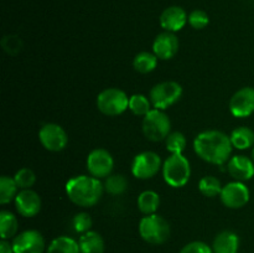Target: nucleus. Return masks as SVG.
Listing matches in <instances>:
<instances>
[{"instance_id": "nucleus-5", "label": "nucleus", "mask_w": 254, "mask_h": 253, "mask_svg": "<svg viewBox=\"0 0 254 253\" xmlns=\"http://www.w3.org/2000/svg\"><path fill=\"white\" fill-rule=\"evenodd\" d=\"M141 130L146 139L151 141L165 140L171 130L170 118L160 109H151L145 117H143Z\"/></svg>"}, {"instance_id": "nucleus-25", "label": "nucleus", "mask_w": 254, "mask_h": 253, "mask_svg": "<svg viewBox=\"0 0 254 253\" xmlns=\"http://www.w3.org/2000/svg\"><path fill=\"white\" fill-rule=\"evenodd\" d=\"M17 184L15 183L14 178H10L7 175H2L0 178V203L6 205L15 200L17 192Z\"/></svg>"}, {"instance_id": "nucleus-32", "label": "nucleus", "mask_w": 254, "mask_h": 253, "mask_svg": "<svg viewBox=\"0 0 254 253\" xmlns=\"http://www.w3.org/2000/svg\"><path fill=\"white\" fill-rule=\"evenodd\" d=\"M208 22H210V17H208L207 12L203 10H193L189 15V24L196 30L205 29Z\"/></svg>"}, {"instance_id": "nucleus-31", "label": "nucleus", "mask_w": 254, "mask_h": 253, "mask_svg": "<svg viewBox=\"0 0 254 253\" xmlns=\"http://www.w3.org/2000/svg\"><path fill=\"white\" fill-rule=\"evenodd\" d=\"M92 225H93V221H92V217L89 216V213L87 212H79L77 215H74V217L72 218L73 230L77 233H81V235L91 231Z\"/></svg>"}, {"instance_id": "nucleus-4", "label": "nucleus", "mask_w": 254, "mask_h": 253, "mask_svg": "<svg viewBox=\"0 0 254 253\" xmlns=\"http://www.w3.org/2000/svg\"><path fill=\"white\" fill-rule=\"evenodd\" d=\"M139 235L150 245H163L170 237V225L158 213L144 216L139 222Z\"/></svg>"}, {"instance_id": "nucleus-9", "label": "nucleus", "mask_w": 254, "mask_h": 253, "mask_svg": "<svg viewBox=\"0 0 254 253\" xmlns=\"http://www.w3.org/2000/svg\"><path fill=\"white\" fill-rule=\"evenodd\" d=\"M86 165L89 175L101 180V179H107L112 174L114 168V159L108 150L98 148L88 154Z\"/></svg>"}, {"instance_id": "nucleus-28", "label": "nucleus", "mask_w": 254, "mask_h": 253, "mask_svg": "<svg viewBox=\"0 0 254 253\" xmlns=\"http://www.w3.org/2000/svg\"><path fill=\"white\" fill-rule=\"evenodd\" d=\"M223 186L221 185V181L216 176L206 175L198 183V190L206 197H216L220 195Z\"/></svg>"}, {"instance_id": "nucleus-15", "label": "nucleus", "mask_w": 254, "mask_h": 253, "mask_svg": "<svg viewBox=\"0 0 254 253\" xmlns=\"http://www.w3.org/2000/svg\"><path fill=\"white\" fill-rule=\"evenodd\" d=\"M180 42L174 32L164 31L155 37L153 42V52L159 60H171L178 54Z\"/></svg>"}, {"instance_id": "nucleus-1", "label": "nucleus", "mask_w": 254, "mask_h": 253, "mask_svg": "<svg viewBox=\"0 0 254 253\" xmlns=\"http://www.w3.org/2000/svg\"><path fill=\"white\" fill-rule=\"evenodd\" d=\"M231 138L221 130H205L193 140V150L206 163L223 165L231 159Z\"/></svg>"}, {"instance_id": "nucleus-16", "label": "nucleus", "mask_w": 254, "mask_h": 253, "mask_svg": "<svg viewBox=\"0 0 254 253\" xmlns=\"http://www.w3.org/2000/svg\"><path fill=\"white\" fill-rule=\"evenodd\" d=\"M188 21L189 16L185 10L176 5L166 7L160 15V26L165 31L174 32V34L183 30Z\"/></svg>"}, {"instance_id": "nucleus-26", "label": "nucleus", "mask_w": 254, "mask_h": 253, "mask_svg": "<svg viewBox=\"0 0 254 253\" xmlns=\"http://www.w3.org/2000/svg\"><path fill=\"white\" fill-rule=\"evenodd\" d=\"M151 107H153V104H151L150 98H148L144 94L135 93L129 97V109L134 116L145 117L153 109Z\"/></svg>"}, {"instance_id": "nucleus-35", "label": "nucleus", "mask_w": 254, "mask_h": 253, "mask_svg": "<svg viewBox=\"0 0 254 253\" xmlns=\"http://www.w3.org/2000/svg\"><path fill=\"white\" fill-rule=\"evenodd\" d=\"M252 160L254 161V146H253V150H252Z\"/></svg>"}, {"instance_id": "nucleus-13", "label": "nucleus", "mask_w": 254, "mask_h": 253, "mask_svg": "<svg viewBox=\"0 0 254 253\" xmlns=\"http://www.w3.org/2000/svg\"><path fill=\"white\" fill-rule=\"evenodd\" d=\"M230 111L237 118L250 117L254 112V88L243 87L230 99Z\"/></svg>"}, {"instance_id": "nucleus-29", "label": "nucleus", "mask_w": 254, "mask_h": 253, "mask_svg": "<svg viewBox=\"0 0 254 253\" xmlns=\"http://www.w3.org/2000/svg\"><path fill=\"white\" fill-rule=\"evenodd\" d=\"M165 141L166 150L170 154H183V151L186 149V145H188L186 136L183 133H180V131L170 133L168 138L165 139Z\"/></svg>"}, {"instance_id": "nucleus-23", "label": "nucleus", "mask_w": 254, "mask_h": 253, "mask_svg": "<svg viewBox=\"0 0 254 253\" xmlns=\"http://www.w3.org/2000/svg\"><path fill=\"white\" fill-rule=\"evenodd\" d=\"M19 230V222L16 216L12 212L2 210L0 212V235L1 240H10L17 235Z\"/></svg>"}, {"instance_id": "nucleus-14", "label": "nucleus", "mask_w": 254, "mask_h": 253, "mask_svg": "<svg viewBox=\"0 0 254 253\" xmlns=\"http://www.w3.org/2000/svg\"><path fill=\"white\" fill-rule=\"evenodd\" d=\"M14 201L16 211L22 217H35L41 211V197L31 189L20 190Z\"/></svg>"}, {"instance_id": "nucleus-33", "label": "nucleus", "mask_w": 254, "mask_h": 253, "mask_svg": "<svg viewBox=\"0 0 254 253\" xmlns=\"http://www.w3.org/2000/svg\"><path fill=\"white\" fill-rule=\"evenodd\" d=\"M180 253H213V250L202 241H192L184 246Z\"/></svg>"}, {"instance_id": "nucleus-7", "label": "nucleus", "mask_w": 254, "mask_h": 253, "mask_svg": "<svg viewBox=\"0 0 254 253\" xmlns=\"http://www.w3.org/2000/svg\"><path fill=\"white\" fill-rule=\"evenodd\" d=\"M183 96V87L175 81H164L156 83L150 89L149 98L155 109L165 111L169 107L174 106Z\"/></svg>"}, {"instance_id": "nucleus-20", "label": "nucleus", "mask_w": 254, "mask_h": 253, "mask_svg": "<svg viewBox=\"0 0 254 253\" xmlns=\"http://www.w3.org/2000/svg\"><path fill=\"white\" fill-rule=\"evenodd\" d=\"M136 205H138L139 211L144 216L153 215V213H156L159 206H160V196L155 191L145 190L139 195Z\"/></svg>"}, {"instance_id": "nucleus-27", "label": "nucleus", "mask_w": 254, "mask_h": 253, "mask_svg": "<svg viewBox=\"0 0 254 253\" xmlns=\"http://www.w3.org/2000/svg\"><path fill=\"white\" fill-rule=\"evenodd\" d=\"M104 191L111 195H122L128 188V180L122 174H111L104 181Z\"/></svg>"}, {"instance_id": "nucleus-18", "label": "nucleus", "mask_w": 254, "mask_h": 253, "mask_svg": "<svg viewBox=\"0 0 254 253\" xmlns=\"http://www.w3.org/2000/svg\"><path fill=\"white\" fill-rule=\"evenodd\" d=\"M212 250L213 253H238L240 237L233 231H222L213 240Z\"/></svg>"}, {"instance_id": "nucleus-8", "label": "nucleus", "mask_w": 254, "mask_h": 253, "mask_svg": "<svg viewBox=\"0 0 254 253\" xmlns=\"http://www.w3.org/2000/svg\"><path fill=\"white\" fill-rule=\"evenodd\" d=\"M161 169V159L155 151H141L134 156L131 163V174L140 180L154 178Z\"/></svg>"}, {"instance_id": "nucleus-10", "label": "nucleus", "mask_w": 254, "mask_h": 253, "mask_svg": "<svg viewBox=\"0 0 254 253\" xmlns=\"http://www.w3.org/2000/svg\"><path fill=\"white\" fill-rule=\"evenodd\" d=\"M39 139L46 150L54 153L64 150L68 144V135L66 130L56 123L44 124L39 131Z\"/></svg>"}, {"instance_id": "nucleus-6", "label": "nucleus", "mask_w": 254, "mask_h": 253, "mask_svg": "<svg viewBox=\"0 0 254 253\" xmlns=\"http://www.w3.org/2000/svg\"><path fill=\"white\" fill-rule=\"evenodd\" d=\"M97 108L104 116H121L129 108V97L119 88H107L97 96Z\"/></svg>"}, {"instance_id": "nucleus-2", "label": "nucleus", "mask_w": 254, "mask_h": 253, "mask_svg": "<svg viewBox=\"0 0 254 253\" xmlns=\"http://www.w3.org/2000/svg\"><path fill=\"white\" fill-rule=\"evenodd\" d=\"M104 185L92 175L73 176L66 183V193L69 201L81 207H92L101 200Z\"/></svg>"}, {"instance_id": "nucleus-30", "label": "nucleus", "mask_w": 254, "mask_h": 253, "mask_svg": "<svg viewBox=\"0 0 254 253\" xmlns=\"http://www.w3.org/2000/svg\"><path fill=\"white\" fill-rule=\"evenodd\" d=\"M14 180L20 190H25V189H31L34 186V184L36 183V175L31 169L22 168L16 171V174L14 175Z\"/></svg>"}, {"instance_id": "nucleus-24", "label": "nucleus", "mask_w": 254, "mask_h": 253, "mask_svg": "<svg viewBox=\"0 0 254 253\" xmlns=\"http://www.w3.org/2000/svg\"><path fill=\"white\" fill-rule=\"evenodd\" d=\"M158 57L154 52L143 51L139 52L133 60V67L136 72L141 74H146L153 72L158 66Z\"/></svg>"}, {"instance_id": "nucleus-17", "label": "nucleus", "mask_w": 254, "mask_h": 253, "mask_svg": "<svg viewBox=\"0 0 254 253\" xmlns=\"http://www.w3.org/2000/svg\"><path fill=\"white\" fill-rule=\"evenodd\" d=\"M227 171L236 181L245 183L254 176V161L246 155H235L228 160Z\"/></svg>"}, {"instance_id": "nucleus-22", "label": "nucleus", "mask_w": 254, "mask_h": 253, "mask_svg": "<svg viewBox=\"0 0 254 253\" xmlns=\"http://www.w3.org/2000/svg\"><path fill=\"white\" fill-rule=\"evenodd\" d=\"M231 143L238 150H246L254 146V131L248 126H238L231 133Z\"/></svg>"}, {"instance_id": "nucleus-34", "label": "nucleus", "mask_w": 254, "mask_h": 253, "mask_svg": "<svg viewBox=\"0 0 254 253\" xmlns=\"http://www.w3.org/2000/svg\"><path fill=\"white\" fill-rule=\"evenodd\" d=\"M0 253H14L12 243L9 240H1V242H0Z\"/></svg>"}, {"instance_id": "nucleus-12", "label": "nucleus", "mask_w": 254, "mask_h": 253, "mask_svg": "<svg viewBox=\"0 0 254 253\" xmlns=\"http://www.w3.org/2000/svg\"><path fill=\"white\" fill-rule=\"evenodd\" d=\"M220 197L226 207L236 210V208H241L247 205L251 198V192L245 183L235 180L223 186Z\"/></svg>"}, {"instance_id": "nucleus-3", "label": "nucleus", "mask_w": 254, "mask_h": 253, "mask_svg": "<svg viewBox=\"0 0 254 253\" xmlns=\"http://www.w3.org/2000/svg\"><path fill=\"white\" fill-rule=\"evenodd\" d=\"M163 178L171 188H183L191 178L190 161L183 154H171L163 164Z\"/></svg>"}, {"instance_id": "nucleus-19", "label": "nucleus", "mask_w": 254, "mask_h": 253, "mask_svg": "<svg viewBox=\"0 0 254 253\" xmlns=\"http://www.w3.org/2000/svg\"><path fill=\"white\" fill-rule=\"evenodd\" d=\"M79 250L81 253H104V240L96 231H88L79 237Z\"/></svg>"}, {"instance_id": "nucleus-21", "label": "nucleus", "mask_w": 254, "mask_h": 253, "mask_svg": "<svg viewBox=\"0 0 254 253\" xmlns=\"http://www.w3.org/2000/svg\"><path fill=\"white\" fill-rule=\"evenodd\" d=\"M46 253H81V250L76 240L68 236H60L51 241Z\"/></svg>"}, {"instance_id": "nucleus-11", "label": "nucleus", "mask_w": 254, "mask_h": 253, "mask_svg": "<svg viewBox=\"0 0 254 253\" xmlns=\"http://www.w3.org/2000/svg\"><path fill=\"white\" fill-rule=\"evenodd\" d=\"M14 253H44L46 251L44 236L37 230H26L11 241Z\"/></svg>"}]
</instances>
